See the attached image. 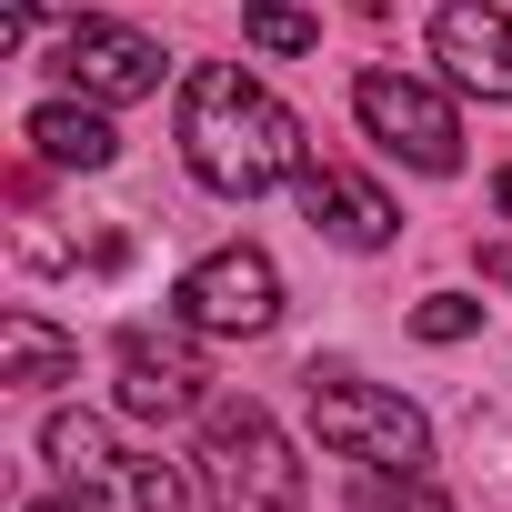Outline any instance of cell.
I'll use <instances>...</instances> for the list:
<instances>
[{
	"instance_id": "cell-1",
	"label": "cell",
	"mask_w": 512,
	"mask_h": 512,
	"mask_svg": "<svg viewBox=\"0 0 512 512\" xmlns=\"http://www.w3.org/2000/svg\"><path fill=\"white\" fill-rule=\"evenodd\" d=\"M181 161L221 201H262L272 181L302 171V121L251 81L241 61H201L181 81Z\"/></svg>"
},
{
	"instance_id": "cell-2",
	"label": "cell",
	"mask_w": 512,
	"mask_h": 512,
	"mask_svg": "<svg viewBox=\"0 0 512 512\" xmlns=\"http://www.w3.org/2000/svg\"><path fill=\"white\" fill-rule=\"evenodd\" d=\"M302 382H312V432H322L342 462H372V472H422V462H432V422H422L402 392H382V382H362V372H342V362H312Z\"/></svg>"
},
{
	"instance_id": "cell-3",
	"label": "cell",
	"mask_w": 512,
	"mask_h": 512,
	"mask_svg": "<svg viewBox=\"0 0 512 512\" xmlns=\"http://www.w3.org/2000/svg\"><path fill=\"white\" fill-rule=\"evenodd\" d=\"M201 482L221 492V512H302V462L272 432L262 402H211L201 412Z\"/></svg>"
},
{
	"instance_id": "cell-4",
	"label": "cell",
	"mask_w": 512,
	"mask_h": 512,
	"mask_svg": "<svg viewBox=\"0 0 512 512\" xmlns=\"http://www.w3.org/2000/svg\"><path fill=\"white\" fill-rule=\"evenodd\" d=\"M171 312H181L191 332H211V342L272 332V322H282V272H272V251L231 241V251H211V262H191L181 292H171Z\"/></svg>"
},
{
	"instance_id": "cell-5",
	"label": "cell",
	"mask_w": 512,
	"mask_h": 512,
	"mask_svg": "<svg viewBox=\"0 0 512 512\" xmlns=\"http://www.w3.org/2000/svg\"><path fill=\"white\" fill-rule=\"evenodd\" d=\"M352 111L382 151H402L412 171H462V121L432 81H402V71H362L352 81Z\"/></svg>"
},
{
	"instance_id": "cell-6",
	"label": "cell",
	"mask_w": 512,
	"mask_h": 512,
	"mask_svg": "<svg viewBox=\"0 0 512 512\" xmlns=\"http://www.w3.org/2000/svg\"><path fill=\"white\" fill-rule=\"evenodd\" d=\"M61 81L81 101H141V91H161V41L121 31V21H71L61 31Z\"/></svg>"
},
{
	"instance_id": "cell-7",
	"label": "cell",
	"mask_w": 512,
	"mask_h": 512,
	"mask_svg": "<svg viewBox=\"0 0 512 512\" xmlns=\"http://www.w3.org/2000/svg\"><path fill=\"white\" fill-rule=\"evenodd\" d=\"M432 61L482 91V101H512V21L492 11V0H452V11H432Z\"/></svg>"
},
{
	"instance_id": "cell-8",
	"label": "cell",
	"mask_w": 512,
	"mask_h": 512,
	"mask_svg": "<svg viewBox=\"0 0 512 512\" xmlns=\"http://www.w3.org/2000/svg\"><path fill=\"white\" fill-rule=\"evenodd\" d=\"M111 362H121V412H141V422H181V412H201V362H191L181 342L121 332Z\"/></svg>"
},
{
	"instance_id": "cell-9",
	"label": "cell",
	"mask_w": 512,
	"mask_h": 512,
	"mask_svg": "<svg viewBox=\"0 0 512 512\" xmlns=\"http://www.w3.org/2000/svg\"><path fill=\"white\" fill-rule=\"evenodd\" d=\"M292 181H302V211H312V231H332L342 251H382V241L402 231V221H392V201H382L372 181H352L342 161H302Z\"/></svg>"
},
{
	"instance_id": "cell-10",
	"label": "cell",
	"mask_w": 512,
	"mask_h": 512,
	"mask_svg": "<svg viewBox=\"0 0 512 512\" xmlns=\"http://www.w3.org/2000/svg\"><path fill=\"white\" fill-rule=\"evenodd\" d=\"M31 151L51 161V171H111V121L91 111V101H41L31 111Z\"/></svg>"
},
{
	"instance_id": "cell-11",
	"label": "cell",
	"mask_w": 512,
	"mask_h": 512,
	"mask_svg": "<svg viewBox=\"0 0 512 512\" xmlns=\"http://www.w3.org/2000/svg\"><path fill=\"white\" fill-rule=\"evenodd\" d=\"M71 372H81V342H61L41 312H0V382L41 392V382H71Z\"/></svg>"
},
{
	"instance_id": "cell-12",
	"label": "cell",
	"mask_w": 512,
	"mask_h": 512,
	"mask_svg": "<svg viewBox=\"0 0 512 512\" xmlns=\"http://www.w3.org/2000/svg\"><path fill=\"white\" fill-rule=\"evenodd\" d=\"M81 502L91 512H191V492H181L171 462H111L101 482H81Z\"/></svg>"
},
{
	"instance_id": "cell-13",
	"label": "cell",
	"mask_w": 512,
	"mask_h": 512,
	"mask_svg": "<svg viewBox=\"0 0 512 512\" xmlns=\"http://www.w3.org/2000/svg\"><path fill=\"white\" fill-rule=\"evenodd\" d=\"M41 452H51L71 482H101V472L121 462V452H111V432H101L91 412H51V422H41Z\"/></svg>"
},
{
	"instance_id": "cell-14",
	"label": "cell",
	"mask_w": 512,
	"mask_h": 512,
	"mask_svg": "<svg viewBox=\"0 0 512 512\" xmlns=\"http://www.w3.org/2000/svg\"><path fill=\"white\" fill-rule=\"evenodd\" d=\"M241 31L262 41V51H322V21L302 11V0H251V11H241Z\"/></svg>"
},
{
	"instance_id": "cell-15",
	"label": "cell",
	"mask_w": 512,
	"mask_h": 512,
	"mask_svg": "<svg viewBox=\"0 0 512 512\" xmlns=\"http://www.w3.org/2000/svg\"><path fill=\"white\" fill-rule=\"evenodd\" d=\"M352 512H452V502H442L422 472H362V482H352Z\"/></svg>"
},
{
	"instance_id": "cell-16",
	"label": "cell",
	"mask_w": 512,
	"mask_h": 512,
	"mask_svg": "<svg viewBox=\"0 0 512 512\" xmlns=\"http://www.w3.org/2000/svg\"><path fill=\"white\" fill-rule=\"evenodd\" d=\"M472 322H482V302H462V292H432V302L412 312V332H422V342H462Z\"/></svg>"
},
{
	"instance_id": "cell-17",
	"label": "cell",
	"mask_w": 512,
	"mask_h": 512,
	"mask_svg": "<svg viewBox=\"0 0 512 512\" xmlns=\"http://www.w3.org/2000/svg\"><path fill=\"white\" fill-rule=\"evenodd\" d=\"M482 272H492V282H502V292H512V251H492V262H482Z\"/></svg>"
},
{
	"instance_id": "cell-18",
	"label": "cell",
	"mask_w": 512,
	"mask_h": 512,
	"mask_svg": "<svg viewBox=\"0 0 512 512\" xmlns=\"http://www.w3.org/2000/svg\"><path fill=\"white\" fill-rule=\"evenodd\" d=\"M492 201H502V221H512V161H502V181H492Z\"/></svg>"
},
{
	"instance_id": "cell-19",
	"label": "cell",
	"mask_w": 512,
	"mask_h": 512,
	"mask_svg": "<svg viewBox=\"0 0 512 512\" xmlns=\"http://www.w3.org/2000/svg\"><path fill=\"white\" fill-rule=\"evenodd\" d=\"M31 512H91V502H31Z\"/></svg>"
}]
</instances>
